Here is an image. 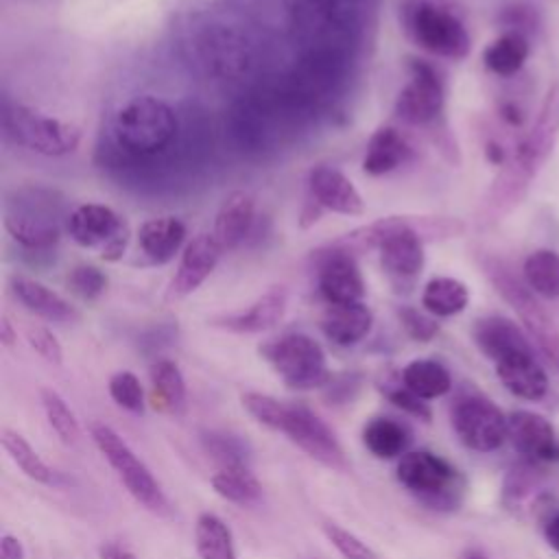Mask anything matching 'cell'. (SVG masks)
I'll list each match as a JSON object with an SVG mask.
<instances>
[{
  "label": "cell",
  "mask_w": 559,
  "mask_h": 559,
  "mask_svg": "<svg viewBox=\"0 0 559 559\" xmlns=\"http://www.w3.org/2000/svg\"><path fill=\"white\" fill-rule=\"evenodd\" d=\"M559 140V81H555L542 100L539 114L526 135L518 142L513 155L502 164L493 183L489 186L480 207L478 223L493 225L502 221L511 210H515L542 166L555 151Z\"/></svg>",
  "instance_id": "obj_1"
},
{
  "label": "cell",
  "mask_w": 559,
  "mask_h": 559,
  "mask_svg": "<svg viewBox=\"0 0 559 559\" xmlns=\"http://www.w3.org/2000/svg\"><path fill=\"white\" fill-rule=\"evenodd\" d=\"M445 218L408 221L406 216H386L345 234L334 245L352 253L376 249L380 253V266L393 288L408 293L426 262L424 238H445Z\"/></svg>",
  "instance_id": "obj_2"
},
{
  "label": "cell",
  "mask_w": 559,
  "mask_h": 559,
  "mask_svg": "<svg viewBox=\"0 0 559 559\" xmlns=\"http://www.w3.org/2000/svg\"><path fill=\"white\" fill-rule=\"evenodd\" d=\"M358 20L347 0H295L290 35L304 57L352 61Z\"/></svg>",
  "instance_id": "obj_3"
},
{
  "label": "cell",
  "mask_w": 559,
  "mask_h": 559,
  "mask_svg": "<svg viewBox=\"0 0 559 559\" xmlns=\"http://www.w3.org/2000/svg\"><path fill=\"white\" fill-rule=\"evenodd\" d=\"M111 135L116 148L124 155L153 157L175 140L177 114L166 100L153 94H140L116 111Z\"/></svg>",
  "instance_id": "obj_4"
},
{
  "label": "cell",
  "mask_w": 559,
  "mask_h": 559,
  "mask_svg": "<svg viewBox=\"0 0 559 559\" xmlns=\"http://www.w3.org/2000/svg\"><path fill=\"white\" fill-rule=\"evenodd\" d=\"M397 483L426 509L456 511L465 498V476L441 454L430 450H411L397 459Z\"/></svg>",
  "instance_id": "obj_5"
},
{
  "label": "cell",
  "mask_w": 559,
  "mask_h": 559,
  "mask_svg": "<svg viewBox=\"0 0 559 559\" xmlns=\"http://www.w3.org/2000/svg\"><path fill=\"white\" fill-rule=\"evenodd\" d=\"M260 356L295 391L323 389L332 376L323 347L304 332H288L262 343Z\"/></svg>",
  "instance_id": "obj_6"
},
{
  "label": "cell",
  "mask_w": 559,
  "mask_h": 559,
  "mask_svg": "<svg viewBox=\"0 0 559 559\" xmlns=\"http://www.w3.org/2000/svg\"><path fill=\"white\" fill-rule=\"evenodd\" d=\"M2 127L15 144L46 157L74 153L81 142V129L72 122L46 116L11 98L2 103Z\"/></svg>",
  "instance_id": "obj_7"
},
{
  "label": "cell",
  "mask_w": 559,
  "mask_h": 559,
  "mask_svg": "<svg viewBox=\"0 0 559 559\" xmlns=\"http://www.w3.org/2000/svg\"><path fill=\"white\" fill-rule=\"evenodd\" d=\"M483 269H485L489 282L493 284V288L502 295V299L520 317L528 338L539 347V352L546 356V360L559 371V328L552 321V317L535 299L533 290L526 284H522L509 271V266H504L500 260L489 258L483 262Z\"/></svg>",
  "instance_id": "obj_8"
},
{
  "label": "cell",
  "mask_w": 559,
  "mask_h": 559,
  "mask_svg": "<svg viewBox=\"0 0 559 559\" xmlns=\"http://www.w3.org/2000/svg\"><path fill=\"white\" fill-rule=\"evenodd\" d=\"M402 22L411 39L430 55L445 59H463L469 55L472 39L463 22L430 0H406Z\"/></svg>",
  "instance_id": "obj_9"
},
{
  "label": "cell",
  "mask_w": 559,
  "mask_h": 559,
  "mask_svg": "<svg viewBox=\"0 0 559 559\" xmlns=\"http://www.w3.org/2000/svg\"><path fill=\"white\" fill-rule=\"evenodd\" d=\"M90 437L100 450V454L116 469L118 478L122 480V485L127 487V491L133 496L138 504H142L146 511L155 515L170 513V502L162 485L157 483V478L151 474V469L135 456V452L111 426L94 421L90 424Z\"/></svg>",
  "instance_id": "obj_10"
},
{
  "label": "cell",
  "mask_w": 559,
  "mask_h": 559,
  "mask_svg": "<svg viewBox=\"0 0 559 559\" xmlns=\"http://www.w3.org/2000/svg\"><path fill=\"white\" fill-rule=\"evenodd\" d=\"M4 227L9 236L28 251L46 253L59 238V205L55 192L44 188H24L9 203L4 214Z\"/></svg>",
  "instance_id": "obj_11"
},
{
  "label": "cell",
  "mask_w": 559,
  "mask_h": 559,
  "mask_svg": "<svg viewBox=\"0 0 559 559\" xmlns=\"http://www.w3.org/2000/svg\"><path fill=\"white\" fill-rule=\"evenodd\" d=\"M66 229L79 247L96 249L105 262L122 260L131 236L124 216L103 203L76 205L66 218Z\"/></svg>",
  "instance_id": "obj_12"
},
{
  "label": "cell",
  "mask_w": 559,
  "mask_h": 559,
  "mask_svg": "<svg viewBox=\"0 0 559 559\" xmlns=\"http://www.w3.org/2000/svg\"><path fill=\"white\" fill-rule=\"evenodd\" d=\"M277 432H284L297 448H301L310 459L334 472H347L349 461L343 452L332 428L314 415L304 404H284V413L277 426Z\"/></svg>",
  "instance_id": "obj_13"
},
{
  "label": "cell",
  "mask_w": 559,
  "mask_h": 559,
  "mask_svg": "<svg viewBox=\"0 0 559 559\" xmlns=\"http://www.w3.org/2000/svg\"><path fill=\"white\" fill-rule=\"evenodd\" d=\"M452 428L474 452H493L507 441V415L480 393H467L454 402Z\"/></svg>",
  "instance_id": "obj_14"
},
{
  "label": "cell",
  "mask_w": 559,
  "mask_h": 559,
  "mask_svg": "<svg viewBox=\"0 0 559 559\" xmlns=\"http://www.w3.org/2000/svg\"><path fill=\"white\" fill-rule=\"evenodd\" d=\"M408 72L411 79L395 100V114L408 124H435L443 114V81L437 68L424 59H408Z\"/></svg>",
  "instance_id": "obj_15"
},
{
  "label": "cell",
  "mask_w": 559,
  "mask_h": 559,
  "mask_svg": "<svg viewBox=\"0 0 559 559\" xmlns=\"http://www.w3.org/2000/svg\"><path fill=\"white\" fill-rule=\"evenodd\" d=\"M197 50L205 70L221 79H240L253 66L251 44L240 31L227 24H210L201 33Z\"/></svg>",
  "instance_id": "obj_16"
},
{
  "label": "cell",
  "mask_w": 559,
  "mask_h": 559,
  "mask_svg": "<svg viewBox=\"0 0 559 559\" xmlns=\"http://www.w3.org/2000/svg\"><path fill=\"white\" fill-rule=\"evenodd\" d=\"M317 286L328 306L362 301L365 280L354 253L338 245H330V251L319 260Z\"/></svg>",
  "instance_id": "obj_17"
},
{
  "label": "cell",
  "mask_w": 559,
  "mask_h": 559,
  "mask_svg": "<svg viewBox=\"0 0 559 559\" xmlns=\"http://www.w3.org/2000/svg\"><path fill=\"white\" fill-rule=\"evenodd\" d=\"M223 253H225V249L214 238V234L194 236L181 253L179 266L168 284L166 299L177 301V299L192 295L212 275V271L216 269Z\"/></svg>",
  "instance_id": "obj_18"
},
{
  "label": "cell",
  "mask_w": 559,
  "mask_h": 559,
  "mask_svg": "<svg viewBox=\"0 0 559 559\" xmlns=\"http://www.w3.org/2000/svg\"><path fill=\"white\" fill-rule=\"evenodd\" d=\"M507 439L513 450L528 461H559V441L550 421L533 411H513L507 415Z\"/></svg>",
  "instance_id": "obj_19"
},
{
  "label": "cell",
  "mask_w": 559,
  "mask_h": 559,
  "mask_svg": "<svg viewBox=\"0 0 559 559\" xmlns=\"http://www.w3.org/2000/svg\"><path fill=\"white\" fill-rule=\"evenodd\" d=\"M310 199L328 212L343 216H360L365 212V201L354 186V181L334 166H317L308 177Z\"/></svg>",
  "instance_id": "obj_20"
},
{
  "label": "cell",
  "mask_w": 559,
  "mask_h": 559,
  "mask_svg": "<svg viewBox=\"0 0 559 559\" xmlns=\"http://www.w3.org/2000/svg\"><path fill=\"white\" fill-rule=\"evenodd\" d=\"M286 301H288L286 290L282 286H275V288L266 290L264 295H260L245 310L212 317L210 325L221 328L231 334H260V332L275 328L282 321V317L286 312Z\"/></svg>",
  "instance_id": "obj_21"
},
{
  "label": "cell",
  "mask_w": 559,
  "mask_h": 559,
  "mask_svg": "<svg viewBox=\"0 0 559 559\" xmlns=\"http://www.w3.org/2000/svg\"><path fill=\"white\" fill-rule=\"evenodd\" d=\"M472 338L478 352L489 358L493 365L511 354L518 352H531L533 345L528 336L522 332V328L500 314L480 317L472 325Z\"/></svg>",
  "instance_id": "obj_22"
},
{
  "label": "cell",
  "mask_w": 559,
  "mask_h": 559,
  "mask_svg": "<svg viewBox=\"0 0 559 559\" xmlns=\"http://www.w3.org/2000/svg\"><path fill=\"white\" fill-rule=\"evenodd\" d=\"M496 376L502 386L520 400L537 402L548 391V376L531 352H518L496 362Z\"/></svg>",
  "instance_id": "obj_23"
},
{
  "label": "cell",
  "mask_w": 559,
  "mask_h": 559,
  "mask_svg": "<svg viewBox=\"0 0 559 559\" xmlns=\"http://www.w3.org/2000/svg\"><path fill=\"white\" fill-rule=\"evenodd\" d=\"M11 293L15 295V299L31 310L33 314L46 319V321H55V323H74L79 319V310L59 293H55L52 288H48L46 284L33 280V277H24V275H13L9 280Z\"/></svg>",
  "instance_id": "obj_24"
},
{
  "label": "cell",
  "mask_w": 559,
  "mask_h": 559,
  "mask_svg": "<svg viewBox=\"0 0 559 559\" xmlns=\"http://www.w3.org/2000/svg\"><path fill=\"white\" fill-rule=\"evenodd\" d=\"M186 240V225L177 216H153L138 229V249L148 264L170 262Z\"/></svg>",
  "instance_id": "obj_25"
},
{
  "label": "cell",
  "mask_w": 559,
  "mask_h": 559,
  "mask_svg": "<svg viewBox=\"0 0 559 559\" xmlns=\"http://www.w3.org/2000/svg\"><path fill=\"white\" fill-rule=\"evenodd\" d=\"M253 218H255L253 197L245 190H234L223 199L214 218L212 234L225 251L234 249L249 236L253 227Z\"/></svg>",
  "instance_id": "obj_26"
},
{
  "label": "cell",
  "mask_w": 559,
  "mask_h": 559,
  "mask_svg": "<svg viewBox=\"0 0 559 559\" xmlns=\"http://www.w3.org/2000/svg\"><path fill=\"white\" fill-rule=\"evenodd\" d=\"M321 332L338 347H352L360 343L373 325V312L365 301L328 306L321 317Z\"/></svg>",
  "instance_id": "obj_27"
},
{
  "label": "cell",
  "mask_w": 559,
  "mask_h": 559,
  "mask_svg": "<svg viewBox=\"0 0 559 559\" xmlns=\"http://www.w3.org/2000/svg\"><path fill=\"white\" fill-rule=\"evenodd\" d=\"M413 148L408 140L395 129V127H378L365 148L362 157V170L371 177H382L400 168L408 157Z\"/></svg>",
  "instance_id": "obj_28"
},
{
  "label": "cell",
  "mask_w": 559,
  "mask_h": 559,
  "mask_svg": "<svg viewBox=\"0 0 559 559\" xmlns=\"http://www.w3.org/2000/svg\"><path fill=\"white\" fill-rule=\"evenodd\" d=\"M362 443L380 461L400 459L408 452L411 430L393 417H371L362 428Z\"/></svg>",
  "instance_id": "obj_29"
},
{
  "label": "cell",
  "mask_w": 559,
  "mask_h": 559,
  "mask_svg": "<svg viewBox=\"0 0 559 559\" xmlns=\"http://www.w3.org/2000/svg\"><path fill=\"white\" fill-rule=\"evenodd\" d=\"M151 400L155 408L170 413V415H181L186 408V380L177 362L168 358H157L151 369Z\"/></svg>",
  "instance_id": "obj_30"
},
{
  "label": "cell",
  "mask_w": 559,
  "mask_h": 559,
  "mask_svg": "<svg viewBox=\"0 0 559 559\" xmlns=\"http://www.w3.org/2000/svg\"><path fill=\"white\" fill-rule=\"evenodd\" d=\"M528 52L531 44L524 33L504 31L483 50V63L496 76H513L526 63Z\"/></svg>",
  "instance_id": "obj_31"
},
{
  "label": "cell",
  "mask_w": 559,
  "mask_h": 559,
  "mask_svg": "<svg viewBox=\"0 0 559 559\" xmlns=\"http://www.w3.org/2000/svg\"><path fill=\"white\" fill-rule=\"evenodd\" d=\"M402 384L411 389L421 400H435L445 395L452 389V376L439 360L430 358H415L411 360L400 376Z\"/></svg>",
  "instance_id": "obj_32"
},
{
  "label": "cell",
  "mask_w": 559,
  "mask_h": 559,
  "mask_svg": "<svg viewBox=\"0 0 559 559\" xmlns=\"http://www.w3.org/2000/svg\"><path fill=\"white\" fill-rule=\"evenodd\" d=\"M199 441L218 469H251V445L240 435L227 430H203Z\"/></svg>",
  "instance_id": "obj_33"
},
{
  "label": "cell",
  "mask_w": 559,
  "mask_h": 559,
  "mask_svg": "<svg viewBox=\"0 0 559 559\" xmlns=\"http://www.w3.org/2000/svg\"><path fill=\"white\" fill-rule=\"evenodd\" d=\"M469 304L467 286L456 277H432L421 290V308L432 317H454Z\"/></svg>",
  "instance_id": "obj_34"
},
{
  "label": "cell",
  "mask_w": 559,
  "mask_h": 559,
  "mask_svg": "<svg viewBox=\"0 0 559 559\" xmlns=\"http://www.w3.org/2000/svg\"><path fill=\"white\" fill-rule=\"evenodd\" d=\"M194 548L199 559H238L231 528L214 513H201L197 518Z\"/></svg>",
  "instance_id": "obj_35"
},
{
  "label": "cell",
  "mask_w": 559,
  "mask_h": 559,
  "mask_svg": "<svg viewBox=\"0 0 559 559\" xmlns=\"http://www.w3.org/2000/svg\"><path fill=\"white\" fill-rule=\"evenodd\" d=\"M2 448L9 454V459L35 483L41 485H57L59 474L35 452V448L11 428H2Z\"/></svg>",
  "instance_id": "obj_36"
},
{
  "label": "cell",
  "mask_w": 559,
  "mask_h": 559,
  "mask_svg": "<svg viewBox=\"0 0 559 559\" xmlns=\"http://www.w3.org/2000/svg\"><path fill=\"white\" fill-rule=\"evenodd\" d=\"M526 286L546 299L559 297V253L552 249H535L526 255L524 266Z\"/></svg>",
  "instance_id": "obj_37"
},
{
  "label": "cell",
  "mask_w": 559,
  "mask_h": 559,
  "mask_svg": "<svg viewBox=\"0 0 559 559\" xmlns=\"http://www.w3.org/2000/svg\"><path fill=\"white\" fill-rule=\"evenodd\" d=\"M212 489L227 502L251 507L262 500V485L251 469H218L210 478Z\"/></svg>",
  "instance_id": "obj_38"
},
{
  "label": "cell",
  "mask_w": 559,
  "mask_h": 559,
  "mask_svg": "<svg viewBox=\"0 0 559 559\" xmlns=\"http://www.w3.org/2000/svg\"><path fill=\"white\" fill-rule=\"evenodd\" d=\"M542 478L544 469L537 465V461L522 459L513 463L502 480V502L507 507H518L539 489Z\"/></svg>",
  "instance_id": "obj_39"
},
{
  "label": "cell",
  "mask_w": 559,
  "mask_h": 559,
  "mask_svg": "<svg viewBox=\"0 0 559 559\" xmlns=\"http://www.w3.org/2000/svg\"><path fill=\"white\" fill-rule=\"evenodd\" d=\"M41 397V406L46 413V419L50 424V428L55 430V435L66 443V445H74L81 437V426L79 419L74 415V411L68 406V402L50 386H41L39 391Z\"/></svg>",
  "instance_id": "obj_40"
},
{
  "label": "cell",
  "mask_w": 559,
  "mask_h": 559,
  "mask_svg": "<svg viewBox=\"0 0 559 559\" xmlns=\"http://www.w3.org/2000/svg\"><path fill=\"white\" fill-rule=\"evenodd\" d=\"M109 395L111 400L133 413V415H142L144 413V389H142V382L135 373L131 371H116L111 378H109Z\"/></svg>",
  "instance_id": "obj_41"
},
{
  "label": "cell",
  "mask_w": 559,
  "mask_h": 559,
  "mask_svg": "<svg viewBox=\"0 0 559 559\" xmlns=\"http://www.w3.org/2000/svg\"><path fill=\"white\" fill-rule=\"evenodd\" d=\"M68 288L83 301L98 299L107 288V275L94 264H76L66 277Z\"/></svg>",
  "instance_id": "obj_42"
},
{
  "label": "cell",
  "mask_w": 559,
  "mask_h": 559,
  "mask_svg": "<svg viewBox=\"0 0 559 559\" xmlns=\"http://www.w3.org/2000/svg\"><path fill=\"white\" fill-rule=\"evenodd\" d=\"M323 535L328 537V542L338 550V555L343 559H380L373 548H369L358 535H354L352 531L343 528L341 524L334 522H325L321 526Z\"/></svg>",
  "instance_id": "obj_43"
},
{
  "label": "cell",
  "mask_w": 559,
  "mask_h": 559,
  "mask_svg": "<svg viewBox=\"0 0 559 559\" xmlns=\"http://www.w3.org/2000/svg\"><path fill=\"white\" fill-rule=\"evenodd\" d=\"M242 406L255 421H260L262 426H266L271 430H277L282 413H284V402L275 400L273 395L260 393V391H247V393H242Z\"/></svg>",
  "instance_id": "obj_44"
},
{
  "label": "cell",
  "mask_w": 559,
  "mask_h": 559,
  "mask_svg": "<svg viewBox=\"0 0 559 559\" xmlns=\"http://www.w3.org/2000/svg\"><path fill=\"white\" fill-rule=\"evenodd\" d=\"M397 319L404 328V332L417 341V343H428L432 341L437 334H439V323H437V317L428 314L426 310H417L413 306H402L397 310Z\"/></svg>",
  "instance_id": "obj_45"
},
{
  "label": "cell",
  "mask_w": 559,
  "mask_h": 559,
  "mask_svg": "<svg viewBox=\"0 0 559 559\" xmlns=\"http://www.w3.org/2000/svg\"><path fill=\"white\" fill-rule=\"evenodd\" d=\"M382 393H384V397H386L393 406H397L400 411H404V413H408V415H413V417H417V419L430 421L432 411H430L428 402L421 400L419 395H415L411 389H406V386L402 384V380H400V382H389V384H384V386H382Z\"/></svg>",
  "instance_id": "obj_46"
},
{
  "label": "cell",
  "mask_w": 559,
  "mask_h": 559,
  "mask_svg": "<svg viewBox=\"0 0 559 559\" xmlns=\"http://www.w3.org/2000/svg\"><path fill=\"white\" fill-rule=\"evenodd\" d=\"M360 386H362V376L356 371L332 373L323 386V400L334 406L349 404L352 400H356Z\"/></svg>",
  "instance_id": "obj_47"
},
{
  "label": "cell",
  "mask_w": 559,
  "mask_h": 559,
  "mask_svg": "<svg viewBox=\"0 0 559 559\" xmlns=\"http://www.w3.org/2000/svg\"><path fill=\"white\" fill-rule=\"evenodd\" d=\"M28 345L50 365H61L63 362V349L59 338L44 325H31L26 330Z\"/></svg>",
  "instance_id": "obj_48"
},
{
  "label": "cell",
  "mask_w": 559,
  "mask_h": 559,
  "mask_svg": "<svg viewBox=\"0 0 559 559\" xmlns=\"http://www.w3.org/2000/svg\"><path fill=\"white\" fill-rule=\"evenodd\" d=\"M0 559H26L24 546L15 535L4 533L0 537Z\"/></svg>",
  "instance_id": "obj_49"
},
{
  "label": "cell",
  "mask_w": 559,
  "mask_h": 559,
  "mask_svg": "<svg viewBox=\"0 0 559 559\" xmlns=\"http://www.w3.org/2000/svg\"><path fill=\"white\" fill-rule=\"evenodd\" d=\"M98 559H138L133 550L118 542H103L98 546Z\"/></svg>",
  "instance_id": "obj_50"
},
{
  "label": "cell",
  "mask_w": 559,
  "mask_h": 559,
  "mask_svg": "<svg viewBox=\"0 0 559 559\" xmlns=\"http://www.w3.org/2000/svg\"><path fill=\"white\" fill-rule=\"evenodd\" d=\"M544 537H546L548 546L559 552V511L546 520V524H544Z\"/></svg>",
  "instance_id": "obj_51"
},
{
  "label": "cell",
  "mask_w": 559,
  "mask_h": 559,
  "mask_svg": "<svg viewBox=\"0 0 559 559\" xmlns=\"http://www.w3.org/2000/svg\"><path fill=\"white\" fill-rule=\"evenodd\" d=\"M15 341H17V332H15L13 323L9 321V317H2V319H0V343H2L7 349H11V347L15 345Z\"/></svg>",
  "instance_id": "obj_52"
},
{
  "label": "cell",
  "mask_w": 559,
  "mask_h": 559,
  "mask_svg": "<svg viewBox=\"0 0 559 559\" xmlns=\"http://www.w3.org/2000/svg\"><path fill=\"white\" fill-rule=\"evenodd\" d=\"M500 116H502L509 124H520V122H522V114H520V109H518L513 103H504V105L500 107Z\"/></svg>",
  "instance_id": "obj_53"
},
{
  "label": "cell",
  "mask_w": 559,
  "mask_h": 559,
  "mask_svg": "<svg viewBox=\"0 0 559 559\" xmlns=\"http://www.w3.org/2000/svg\"><path fill=\"white\" fill-rule=\"evenodd\" d=\"M461 559H487L480 550H476V548H467L463 555H461Z\"/></svg>",
  "instance_id": "obj_54"
}]
</instances>
